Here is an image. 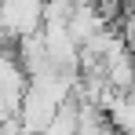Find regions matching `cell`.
<instances>
[{
    "label": "cell",
    "mask_w": 135,
    "mask_h": 135,
    "mask_svg": "<svg viewBox=\"0 0 135 135\" xmlns=\"http://www.w3.org/2000/svg\"><path fill=\"white\" fill-rule=\"evenodd\" d=\"M0 26L7 37H26L44 26V0H0Z\"/></svg>",
    "instance_id": "6da1fadb"
},
{
    "label": "cell",
    "mask_w": 135,
    "mask_h": 135,
    "mask_svg": "<svg viewBox=\"0 0 135 135\" xmlns=\"http://www.w3.org/2000/svg\"><path fill=\"white\" fill-rule=\"evenodd\" d=\"M66 26H69V33H73V40H77V44H88L95 33H102V29H106V15H102L95 4H77Z\"/></svg>",
    "instance_id": "7a4b0ae2"
},
{
    "label": "cell",
    "mask_w": 135,
    "mask_h": 135,
    "mask_svg": "<svg viewBox=\"0 0 135 135\" xmlns=\"http://www.w3.org/2000/svg\"><path fill=\"white\" fill-rule=\"evenodd\" d=\"M132 59H135V51H132Z\"/></svg>",
    "instance_id": "3957f363"
}]
</instances>
